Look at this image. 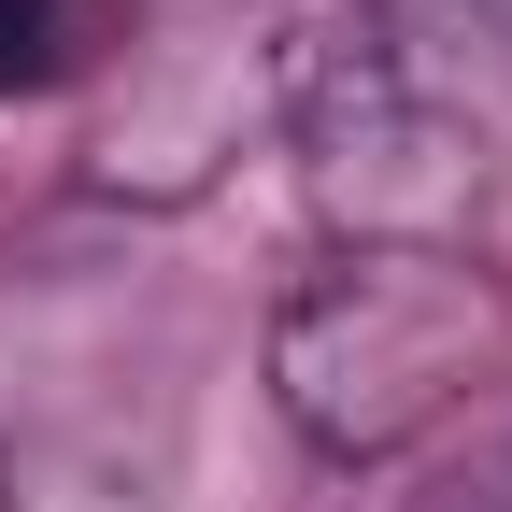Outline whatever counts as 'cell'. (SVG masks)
Segmentation results:
<instances>
[{
    "label": "cell",
    "instance_id": "3",
    "mask_svg": "<svg viewBox=\"0 0 512 512\" xmlns=\"http://www.w3.org/2000/svg\"><path fill=\"white\" fill-rule=\"evenodd\" d=\"M356 57H370L399 100L484 128V114L512 100V0H370V43H356Z\"/></svg>",
    "mask_w": 512,
    "mask_h": 512
},
{
    "label": "cell",
    "instance_id": "2",
    "mask_svg": "<svg viewBox=\"0 0 512 512\" xmlns=\"http://www.w3.org/2000/svg\"><path fill=\"white\" fill-rule=\"evenodd\" d=\"M100 86L114 100L86 128V185L100 200H200L299 86L285 0H157L143 29H114Z\"/></svg>",
    "mask_w": 512,
    "mask_h": 512
},
{
    "label": "cell",
    "instance_id": "5",
    "mask_svg": "<svg viewBox=\"0 0 512 512\" xmlns=\"http://www.w3.org/2000/svg\"><path fill=\"white\" fill-rule=\"evenodd\" d=\"M0 512H15V470H0Z\"/></svg>",
    "mask_w": 512,
    "mask_h": 512
},
{
    "label": "cell",
    "instance_id": "1",
    "mask_svg": "<svg viewBox=\"0 0 512 512\" xmlns=\"http://www.w3.org/2000/svg\"><path fill=\"white\" fill-rule=\"evenodd\" d=\"M498 342H512V299L456 242H342L271 313V399L313 456H399L413 427L470 399Z\"/></svg>",
    "mask_w": 512,
    "mask_h": 512
},
{
    "label": "cell",
    "instance_id": "4",
    "mask_svg": "<svg viewBox=\"0 0 512 512\" xmlns=\"http://www.w3.org/2000/svg\"><path fill=\"white\" fill-rule=\"evenodd\" d=\"M114 0H0V100H43V86H86L114 57Z\"/></svg>",
    "mask_w": 512,
    "mask_h": 512
}]
</instances>
